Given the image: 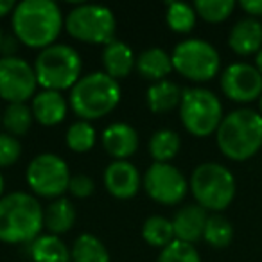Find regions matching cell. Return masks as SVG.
<instances>
[{
    "instance_id": "1",
    "label": "cell",
    "mask_w": 262,
    "mask_h": 262,
    "mask_svg": "<svg viewBox=\"0 0 262 262\" xmlns=\"http://www.w3.org/2000/svg\"><path fill=\"white\" fill-rule=\"evenodd\" d=\"M13 36L29 49H43L56 43L65 29V16L52 0H22L11 13Z\"/></svg>"
},
{
    "instance_id": "2",
    "label": "cell",
    "mask_w": 262,
    "mask_h": 262,
    "mask_svg": "<svg viewBox=\"0 0 262 262\" xmlns=\"http://www.w3.org/2000/svg\"><path fill=\"white\" fill-rule=\"evenodd\" d=\"M43 212L34 194L16 190L0 200V243L31 244L43 230Z\"/></svg>"
},
{
    "instance_id": "3",
    "label": "cell",
    "mask_w": 262,
    "mask_h": 262,
    "mask_svg": "<svg viewBox=\"0 0 262 262\" xmlns=\"http://www.w3.org/2000/svg\"><path fill=\"white\" fill-rule=\"evenodd\" d=\"M215 142L232 162H246L262 147V115L251 108H237L223 117Z\"/></svg>"
},
{
    "instance_id": "4",
    "label": "cell",
    "mask_w": 262,
    "mask_h": 262,
    "mask_svg": "<svg viewBox=\"0 0 262 262\" xmlns=\"http://www.w3.org/2000/svg\"><path fill=\"white\" fill-rule=\"evenodd\" d=\"M122 99V88L119 81L110 77L106 72H88L74 84L70 90V110L79 117V120L102 119L110 115L119 106Z\"/></svg>"
},
{
    "instance_id": "5",
    "label": "cell",
    "mask_w": 262,
    "mask_h": 262,
    "mask_svg": "<svg viewBox=\"0 0 262 262\" xmlns=\"http://www.w3.org/2000/svg\"><path fill=\"white\" fill-rule=\"evenodd\" d=\"M33 67L41 90H72L74 84L83 77L81 54L67 43H54L40 51Z\"/></svg>"
},
{
    "instance_id": "6",
    "label": "cell",
    "mask_w": 262,
    "mask_h": 262,
    "mask_svg": "<svg viewBox=\"0 0 262 262\" xmlns=\"http://www.w3.org/2000/svg\"><path fill=\"white\" fill-rule=\"evenodd\" d=\"M189 190L192 192L196 205L212 214H221L232 205L237 183L228 167L217 162H205L190 174Z\"/></svg>"
},
{
    "instance_id": "7",
    "label": "cell",
    "mask_w": 262,
    "mask_h": 262,
    "mask_svg": "<svg viewBox=\"0 0 262 262\" xmlns=\"http://www.w3.org/2000/svg\"><path fill=\"white\" fill-rule=\"evenodd\" d=\"M178 112L182 126L198 139L215 135L225 117L219 97L212 90L203 86L185 88Z\"/></svg>"
},
{
    "instance_id": "8",
    "label": "cell",
    "mask_w": 262,
    "mask_h": 262,
    "mask_svg": "<svg viewBox=\"0 0 262 262\" xmlns=\"http://www.w3.org/2000/svg\"><path fill=\"white\" fill-rule=\"evenodd\" d=\"M65 29L70 38L88 45H102L115 40L117 20L110 8L81 2L65 16Z\"/></svg>"
},
{
    "instance_id": "9",
    "label": "cell",
    "mask_w": 262,
    "mask_h": 262,
    "mask_svg": "<svg viewBox=\"0 0 262 262\" xmlns=\"http://www.w3.org/2000/svg\"><path fill=\"white\" fill-rule=\"evenodd\" d=\"M172 69L192 83H207L221 70V56L217 49L201 38H187L180 41L171 54Z\"/></svg>"
},
{
    "instance_id": "10",
    "label": "cell",
    "mask_w": 262,
    "mask_h": 262,
    "mask_svg": "<svg viewBox=\"0 0 262 262\" xmlns=\"http://www.w3.org/2000/svg\"><path fill=\"white\" fill-rule=\"evenodd\" d=\"M70 167L59 155L41 153L29 162L26 171V182L36 198L58 200L69 190Z\"/></svg>"
},
{
    "instance_id": "11",
    "label": "cell",
    "mask_w": 262,
    "mask_h": 262,
    "mask_svg": "<svg viewBox=\"0 0 262 262\" xmlns=\"http://www.w3.org/2000/svg\"><path fill=\"white\" fill-rule=\"evenodd\" d=\"M142 187L155 203L174 207L185 200L189 192V180L176 165L153 162L144 172Z\"/></svg>"
},
{
    "instance_id": "12",
    "label": "cell",
    "mask_w": 262,
    "mask_h": 262,
    "mask_svg": "<svg viewBox=\"0 0 262 262\" xmlns=\"http://www.w3.org/2000/svg\"><path fill=\"white\" fill-rule=\"evenodd\" d=\"M34 67L20 56H0V99L8 104L27 102L36 95Z\"/></svg>"
},
{
    "instance_id": "13",
    "label": "cell",
    "mask_w": 262,
    "mask_h": 262,
    "mask_svg": "<svg viewBox=\"0 0 262 262\" xmlns=\"http://www.w3.org/2000/svg\"><path fill=\"white\" fill-rule=\"evenodd\" d=\"M221 90L226 99L237 104L258 101L262 95V74L250 63H232L221 74Z\"/></svg>"
},
{
    "instance_id": "14",
    "label": "cell",
    "mask_w": 262,
    "mask_h": 262,
    "mask_svg": "<svg viewBox=\"0 0 262 262\" xmlns=\"http://www.w3.org/2000/svg\"><path fill=\"white\" fill-rule=\"evenodd\" d=\"M104 189L117 200H131L142 187V176L129 160H112L102 174Z\"/></svg>"
},
{
    "instance_id": "15",
    "label": "cell",
    "mask_w": 262,
    "mask_h": 262,
    "mask_svg": "<svg viewBox=\"0 0 262 262\" xmlns=\"http://www.w3.org/2000/svg\"><path fill=\"white\" fill-rule=\"evenodd\" d=\"M101 144L113 160H127L137 153L140 139L137 129L127 122H113L104 127Z\"/></svg>"
},
{
    "instance_id": "16",
    "label": "cell",
    "mask_w": 262,
    "mask_h": 262,
    "mask_svg": "<svg viewBox=\"0 0 262 262\" xmlns=\"http://www.w3.org/2000/svg\"><path fill=\"white\" fill-rule=\"evenodd\" d=\"M69 101L63 97L61 92L41 90L31 99V112L38 124L52 127L61 124L69 113Z\"/></svg>"
},
{
    "instance_id": "17",
    "label": "cell",
    "mask_w": 262,
    "mask_h": 262,
    "mask_svg": "<svg viewBox=\"0 0 262 262\" xmlns=\"http://www.w3.org/2000/svg\"><path fill=\"white\" fill-rule=\"evenodd\" d=\"M207 219H208V212L205 208H201L200 205L192 203L182 207L174 214V217L171 219L176 241L194 244L200 239H203Z\"/></svg>"
},
{
    "instance_id": "18",
    "label": "cell",
    "mask_w": 262,
    "mask_h": 262,
    "mask_svg": "<svg viewBox=\"0 0 262 262\" xmlns=\"http://www.w3.org/2000/svg\"><path fill=\"white\" fill-rule=\"evenodd\" d=\"M228 47L239 56L257 54L262 49V22L257 18H241L228 33Z\"/></svg>"
},
{
    "instance_id": "19",
    "label": "cell",
    "mask_w": 262,
    "mask_h": 262,
    "mask_svg": "<svg viewBox=\"0 0 262 262\" xmlns=\"http://www.w3.org/2000/svg\"><path fill=\"white\" fill-rule=\"evenodd\" d=\"M101 61L102 72H106L110 77L119 81L133 72L137 56L127 43H124L120 40H112L102 47Z\"/></svg>"
},
{
    "instance_id": "20",
    "label": "cell",
    "mask_w": 262,
    "mask_h": 262,
    "mask_svg": "<svg viewBox=\"0 0 262 262\" xmlns=\"http://www.w3.org/2000/svg\"><path fill=\"white\" fill-rule=\"evenodd\" d=\"M135 70L144 79L158 83V81L167 79V76L174 69H172L171 54L167 51H164L160 47H151L137 56Z\"/></svg>"
},
{
    "instance_id": "21",
    "label": "cell",
    "mask_w": 262,
    "mask_h": 262,
    "mask_svg": "<svg viewBox=\"0 0 262 262\" xmlns=\"http://www.w3.org/2000/svg\"><path fill=\"white\" fill-rule=\"evenodd\" d=\"M29 255L33 262H72L70 248L58 235L41 233L29 244Z\"/></svg>"
},
{
    "instance_id": "22",
    "label": "cell",
    "mask_w": 262,
    "mask_h": 262,
    "mask_svg": "<svg viewBox=\"0 0 262 262\" xmlns=\"http://www.w3.org/2000/svg\"><path fill=\"white\" fill-rule=\"evenodd\" d=\"M76 223V207L67 198H58L51 201L43 212V228L52 235H63L72 230Z\"/></svg>"
},
{
    "instance_id": "23",
    "label": "cell",
    "mask_w": 262,
    "mask_h": 262,
    "mask_svg": "<svg viewBox=\"0 0 262 262\" xmlns=\"http://www.w3.org/2000/svg\"><path fill=\"white\" fill-rule=\"evenodd\" d=\"M183 90L180 88L178 83L171 79H164L153 83L146 92L147 106L153 113H167L178 108L182 102Z\"/></svg>"
},
{
    "instance_id": "24",
    "label": "cell",
    "mask_w": 262,
    "mask_h": 262,
    "mask_svg": "<svg viewBox=\"0 0 262 262\" xmlns=\"http://www.w3.org/2000/svg\"><path fill=\"white\" fill-rule=\"evenodd\" d=\"M147 149H149V155H151V158H153V162H158V164H171V160L176 158V155L182 149V139H180V135L174 129L164 127V129L155 131L153 135H151Z\"/></svg>"
},
{
    "instance_id": "25",
    "label": "cell",
    "mask_w": 262,
    "mask_h": 262,
    "mask_svg": "<svg viewBox=\"0 0 262 262\" xmlns=\"http://www.w3.org/2000/svg\"><path fill=\"white\" fill-rule=\"evenodd\" d=\"M72 262H112L110 251L94 233H81L70 248Z\"/></svg>"
},
{
    "instance_id": "26",
    "label": "cell",
    "mask_w": 262,
    "mask_h": 262,
    "mask_svg": "<svg viewBox=\"0 0 262 262\" xmlns=\"http://www.w3.org/2000/svg\"><path fill=\"white\" fill-rule=\"evenodd\" d=\"M142 239L151 248L164 250L172 241H176L172 221L165 215H149L142 225Z\"/></svg>"
},
{
    "instance_id": "27",
    "label": "cell",
    "mask_w": 262,
    "mask_h": 262,
    "mask_svg": "<svg viewBox=\"0 0 262 262\" xmlns=\"http://www.w3.org/2000/svg\"><path fill=\"white\" fill-rule=\"evenodd\" d=\"M34 122L33 112L27 102H16V104H8L6 110L2 112V126H4L6 133L13 137H22L27 135Z\"/></svg>"
},
{
    "instance_id": "28",
    "label": "cell",
    "mask_w": 262,
    "mask_h": 262,
    "mask_svg": "<svg viewBox=\"0 0 262 262\" xmlns=\"http://www.w3.org/2000/svg\"><path fill=\"white\" fill-rule=\"evenodd\" d=\"M196 9L185 2H169L165 6V22L169 29L178 34H187L196 27Z\"/></svg>"
},
{
    "instance_id": "29",
    "label": "cell",
    "mask_w": 262,
    "mask_h": 262,
    "mask_svg": "<svg viewBox=\"0 0 262 262\" xmlns=\"http://www.w3.org/2000/svg\"><path fill=\"white\" fill-rule=\"evenodd\" d=\"M67 147L74 153H88L90 149H94V146L97 144V131L92 126V122L86 120H76L74 124H70V127L67 129L65 135Z\"/></svg>"
},
{
    "instance_id": "30",
    "label": "cell",
    "mask_w": 262,
    "mask_h": 262,
    "mask_svg": "<svg viewBox=\"0 0 262 262\" xmlns=\"http://www.w3.org/2000/svg\"><path fill=\"white\" fill-rule=\"evenodd\" d=\"M233 239V226L223 214H208L203 241L212 248H226Z\"/></svg>"
},
{
    "instance_id": "31",
    "label": "cell",
    "mask_w": 262,
    "mask_h": 262,
    "mask_svg": "<svg viewBox=\"0 0 262 262\" xmlns=\"http://www.w3.org/2000/svg\"><path fill=\"white\" fill-rule=\"evenodd\" d=\"M196 15L208 24H221L232 16L235 9L233 0H198L194 2Z\"/></svg>"
},
{
    "instance_id": "32",
    "label": "cell",
    "mask_w": 262,
    "mask_h": 262,
    "mask_svg": "<svg viewBox=\"0 0 262 262\" xmlns=\"http://www.w3.org/2000/svg\"><path fill=\"white\" fill-rule=\"evenodd\" d=\"M157 262H201V257L194 244L172 241L169 246L160 250Z\"/></svg>"
},
{
    "instance_id": "33",
    "label": "cell",
    "mask_w": 262,
    "mask_h": 262,
    "mask_svg": "<svg viewBox=\"0 0 262 262\" xmlns=\"http://www.w3.org/2000/svg\"><path fill=\"white\" fill-rule=\"evenodd\" d=\"M22 157V144L16 137L0 131V169L11 167Z\"/></svg>"
},
{
    "instance_id": "34",
    "label": "cell",
    "mask_w": 262,
    "mask_h": 262,
    "mask_svg": "<svg viewBox=\"0 0 262 262\" xmlns=\"http://www.w3.org/2000/svg\"><path fill=\"white\" fill-rule=\"evenodd\" d=\"M94 190H95V182L88 174H74L70 178L69 192L74 198L84 200V198H90L94 194Z\"/></svg>"
},
{
    "instance_id": "35",
    "label": "cell",
    "mask_w": 262,
    "mask_h": 262,
    "mask_svg": "<svg viewBox=\"0 0 262 262\" xmlns=\"http://www.w3.org/2000/svg\"><path fill=\"white\" fill-rule=\"evenodd\" d=\"M239 8L246 13L250 18H260L262 16V0H243Z\"/></svg>"
},
{
    "instance_id": "36",
    "label": "cell",
    "mask_w": 262,
    "mask_h": 262,
    "mask_svg": "<svg viewBox=\"0 0 262 262\" xmlns=\"http://www.w3.org/2000/svg\"><path fill=\"white\" fill-rule=\"evenodd\" d=\"M20 41L15 36H4L2 40V49H0V54L2 56H16V49H18Z\"/></svg>"
},
{
    "instance_id": "37",
    "label": "cell",
    "mask_w": 262,
    "mask_h": 262,
    "mask_svg": "<svg viewBox=\"0 0 262 262\" xmlns=\"http://www.w3.org/2000/svg\"><path fill=\"white\" fill-rule=\"evenodd\" d=\"M16 8V2L13 0H0V18H4V16L11 15Z\"/></svg>"
},
{
    "instance_id": "38",
    "label": "cell",
    "mask_w": 262,
    "mask_h": 262,
    "mask_svg": "<svg viewBox=\"0 0 262 262\" xmlns=\"http://www.w3.org/2000/svg\"><path fill=\"white\" fill-rule=\"evenodd\" d=\"M255 67H257V70L262 74V49L255 54Z\"/></svg>"
},
{
    "instance_id": "39",
    "label": "cell",
    "mask_w": 262,
    "mask_h": 262,
    "mask_svg": "<svg viewBox=\"0 0 262 262\" xmlns=\"http://www.w3.org/2000/svg\"><path fill=\"white\" fill-rule=\"evenodd\" d=\"M4 189H6V180L2 176V172H0V200L4 198Z\"/></svg>"
},
{
    "instance_id": "40",
    "label": "cell",
    "mask_w": 262,
    "mask_h": 262,
    "mask_svg": "<svg viewBox=\"0 0 262 262\" xmlns=\"http://www.w3.org/2000/svg\"><path fill=\"white\" fill-rule=\"evenodd\" d=\"M2 40H4V33H2V29H0V49H2Z\"/></svg>"
},
{
    "instance_id": "41",
    "label": "cell",
    "mask_w": 262,
    "mask_h": 262,
    "mask_svg": "<svg viewBox=\"0 0 262 262\" xmlns=\"http://www.w3.org/2000/svg\"><path fill=\"white\" fill-rule=\"evenodd\" d=\"M258 108H260V115H262V95H260V99H258Z\"/></svg>"
},
{
    "instance_id": "42",
    "label": "cell",
    "mask_w": 262,
    "mask_h": 262,
    "mask_svg": "<svg viewBox=\"0 0 262 262\" xmlns=\"http://www.w3.org/2000/svg\"><path fill=\"white\" fill-rule=\"evenodd\" d=\"M0 124H2V112H0Z\"/></svg>"
}]
</instances>
